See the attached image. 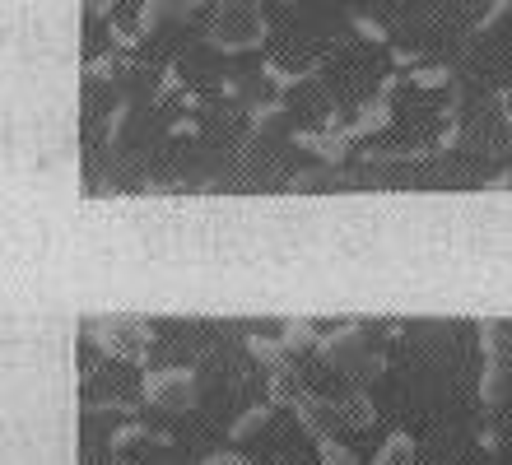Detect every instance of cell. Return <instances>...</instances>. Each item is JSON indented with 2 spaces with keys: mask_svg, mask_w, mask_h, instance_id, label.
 <instances>
[{
  "mask_svg": "<svg viewBox=\"0 0 512 465\" xmlns=\"http://www.w3.org/2000/svg\"><path fill=\"white\" fill-rule=\"evenodd\" d=\"M94 340L108 359H126V363H145L149 354V326L135 312H117V317H98L94 321Z\"/></svg>",
  "mask_w": 512,
  "mask_h": 465,
  "instance_id": "cell-1",
  "label": "cell"
},
{
  "mask_svg": "<svg viewBox=\"0 0 512 465\" xmlns=\"http://www.w3.org/2000/svg\"><path fill=\"white\" fill-rule=\"evenodd\" d=\"M322 359L331 363V368L350 372L359 386H368L382 372V359H378V354H368V340H364V331H359V326H345V331L326 335V340H322Z\"/></svg>",
  "mask_w": 512,
  "mask_h": 465,
  "instance_id": "cell-2",
  "label": "cell"
},
{
  "mask_svg": "<svg viewBox=\"0 0 512 465\" xmlns=\"http://www.w3.org/2000/svg\"><path fill=\"white\" fill-rule=\"evenodd\" d=\"M145 400L154 410H168V414H182L196 405V372L187 368H163V372H149L145 377Z\"/></svg>",
  "mask_w": 512,
  "mask_h": 465,
  "instance_id": "cell-3",
  "label": "cell"
},
{
  "mask_svg": "<svg viewBox=\"0 0 512 465\" xmlns=\"http://www.w3.org/2000/svg\"><path fill=\"white\" fill-rule=\"evenodd\" d=\"M294 414H298V424L308 428L317 442H331L336 438V428L345 424V414H340V400H326V396H303L294 405Z\"/></svg>",
  "mask_w": 512,
  "mask_h": 465,
  "instance_id": "cell-4",
  "label": "cell"
},
{
  "mask_svg": "<svg viewBox=\"0 0 512 465\" xmlns=\"http://www.w3.org/2000/svg\"><path fill=\"white\" fill-rule=\"evenodd\" d=\"M480 396H485V405H508V396H512V359H489L485 363Z\"/></svg>",
  "mask_w": 512,
  "mask_h": 465,
  "instance_id": "cell-5",
  "label": "cell"
},
{
  "mask_svg": "<svg viewBox=\"0 0 512 465\" xmlns=\"http://www.w3.org/2000/svg\"><path fill=\"white\" fill-rule=\"evenodd\" d=\"M373 465H415V438L391 433V438L382 442V452L373 456Z\"/></svg>",
  "mask_w": 512,
  "mask_h": 465,
  "instance_id": "cell-6",
  "label": "cell"
},
{
  "mask_svg": "<svg viewBox=\"0 0 512 465\" xmlns=\"http://www.w3.org/2000/svg\"><path fill=\"white\" fill-rule=\"evenodd\" d=\"M270 419H275V410H270V405H252V410H243L238 419H233L229 433H233L238 442H247V438H256V433H261Z\"/></svg>",
  "mask_w": 512,
  "mask_h": 465,
  "instance_id": "cell-7",
  "label": "cell"
},
{
  "mask_svg": "<svg viewBox=\"0 0 512 465\" xmlns=\"http://www.w3.org/2000/svg\"><path fill=\"white\" fill-rule=\"evenodd\" d=\"M340 414H345V424H354V428H368L378 414H373V400L364 396V386L359 391H350V396L340 400Z\"/></svg>",
  "mask_w": 512,
  "mask_h": 465,
  "instance_id": "cell-8",
  "label": "cell"
},
{
  "mask_svg": "<svg viewBox=\"0 0 512 465\" xmlns=\"http://www.w3.org/2000/svg\"><path fill=\"white\" fill-rule=\"evenodd\" d=\"M284 349H289V359H298V354L322 349V340H317V331H312L308 321H289V331H284Z\"/></svg>",
  "mask_w": 512,
  "mask_h": 465,
  "instance_id": "cell-9",
  "label": "cell"
},
{
  "mask_svg": "<svg viewBox=\"0 0 512 465\" xmlns=\"http://www.w3.org/2000/svg\"><path fill=\"white\" fill-rule=\"evenodd\" d=\"M140 442H154V433H149L145 424H126V428L112 433V447H117V452H131V447H140Z\"/></svg>",
  "mask_w": 512,
  "mask_h": 465,
  "instance_id": "cell-10",
  "label": "cell"
},
{
  "mask_svg": "<svg viewBox=\"0 0 512 465\" xmlns=\"http://www.w3.org/2000/svg\"><path fill=\"white\" fill-rule=\"evenodd\" d=\"M322 465H359V456L331 438V442H322Z\"/></svg>",
  "mask_w": 512,
  "mask_h": 465,
  "instance_id": "cell-11",
  "label": "cell"
},
{
  "mask_svg": "<svg viewBox=\"0 0 512 465\" xmlns=\"http://www.w3.org/2000/svg\"><path fill=\"white\" fill-rule=\"evenodd\" d=\"M205 465H247V461H238V456H210Z\"/></svg>",
  "mask_w": 512,
  "mask_h": 465,
  "instance_id": "cell-12",
  "label": "cell"
}]
</instances>
